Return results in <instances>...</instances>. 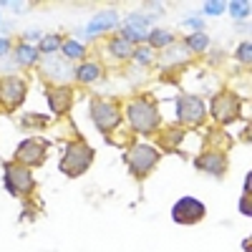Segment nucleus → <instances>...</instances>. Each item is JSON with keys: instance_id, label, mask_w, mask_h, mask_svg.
Masks as SVG:
<instances>
[{"instance_id": "obj_26", "label": "nucleus", "mask_w": 252, "mask_h": 252, "mask_svg": "<svg viewBox=\"0 0 252 252\" xmlns=\"http://www.w3.org/2000/svg\"><path fill=\"white\" fill-rule=\"evenodd\" d=\"M134 58L141 61V63H149L152 56H149V51H146V48H136V51H134Z\"/></svg>"}, {"instance_id": "obj_21", "label": "nucleus", "mask_w": 252, "mask_h": 252, "mask_svg": "<svg viewBox=\"0 0 252 252\" xmlns=\"http://www.w3.org/2000/svg\"><path fill=\"white\" fill-rule=\"evenodd\" d=\"M121 38L129 40V43H141V40H146V33H139L136 28H129V26H126V28L121 31Z\"/></svg>"}, {"instance_id": "obj_4", "label": "nucleus", "mask_w": 252, "mask_h": 252, "mask_svg": "<svg viewBox=\"0 0 252 252\" xmlns=\"http://www.w3.org/2000/svg\"><path fill=\"white\" fill-rule=\"evenodd\" d=\"M91 119L94 124L98 126V129L103 134L114 131L116 126L121 124V111L114 101H106V98H94L91 101Z\"/></svg>"}, {"instance_id": "obj_28", "label": "nucleus", "mask_w": 252, "mask_h": 252, "mask_svg": "<svg viewBox=\"0 0 252 252\" xmlns=\"http://www.w3.org/2000/svg\"><path fill=\"white\" fill-rule=\"evenodd\" d=\"M187 26H192V28H202V20L192 18V20H187Z\"/></svg>"}, {"instance_id": "obj_10", "label": "nucleus", "mask_w": 252, "mask_h": 252, "mask_svg": "<svg viewBox=\"0 0 252 252\" xmlns=\"http://www.w3.org/2000/svg\"><path fill=\"white\" fill-rule=\"evenodd\" d=\"M212 116L220 124H229L240 116V98L235 94H220L212 101Z\"/></svg>"}, {"instance_id": "obj_2", "label": "nucleus", "mask_w": 252, "mask_h": 252, "mask_svg": "<svg viewBox=\"0 0 252 252\" xmlns=\"http://www.w3.org/2000/svg\"><path fill=\"white\" fill-rule=\"evenodd\" d=\"M94 161V149L83 141L66 144V154L61 159V172L66 177H81Z\"/></svg>"}, {"instance_id": "obj_18", "label": "nucleus", "mask_w": 252, "mask_h": 252, "mask_svg": "<svg viewBox=\"0 0 252 252\" xmlns=\"http://www.w3.org/2000/svg\"><path fill=\"white\" fill-rule=\"evenodd\" d=\"M149 43L154 46V48H164V46H172V40H174V35L169 33V31H152L149 35Z\"/></svg>"}, {"instance_id": "obj_12", "label": "nucleus", "mask_w": 252, "mask_h": 252, "mask_svg": "<svg viewBox=\"0 0 252 252\" xmlns=\"http://www.w3.org/2000/svg\"><path fill=\"white\" fill-rule=\"evenodd\" d=\"M197 166H199V169H204V172H209V174H215V177H222L224 174V166H227V159L220 152H207V154H202L197 159Z\"/></svg>"}, {"instance_id": "obj_27", "label": "nucleus", "mask_w": 252, "mask_h": 252, "mask_svg": "<svg viewBox=\"0 0 252 252\" xmlns=\"http://www.w3.org/2000/svg\"><path fill=\"white\" fill-rule=\"evenodd\" d=\"M8 46H10L8 40H5V38H0V56H5V53H8Z\"/></svg>"}, {"instance_id": "obj_6", "label": "nucleus", "mask_w": 252, "mask_h": 252, "mask_svg": "<svg viewBox=\"0 0 252 252\" xmlns=\"http://www.w3.org/2000/svg\"><path fill=\"white\" fill-rule=\"evenodd\" d=\"M204 215H207V207L194 197H182L172 207V220L177 224H194V222L204 220Z\"/></svg>"}, {"instance_id": "obj_20", "label": "nucleus", "mask_w": 252, "mask_h": 252, "mask_svg": "<svg viewBox=\"0 0 252 252\" xmlns=\"http://www.w3.org/2000/svg\"><path fill=\"white\" fill-rule=\"evenodd\" d=\"M63 53L68 58H81L86 53V48H83V43H78V40H66V43H63Z\"/></svg>"}, {"instance_id": "obj_14", "label": "nucleus", "mask_w": 252, "mask_h": 252, "mask_svg": "<svg viewBox=\"0 0 252 252\" xmlns=\"http://www.w3.org/2000/svg\"><path fill=\"white\" fill-rule=\"evenodd\" d=\"M15 58H18L20 66H33V63L38 61V48H33L28 43H20L18 51H15Z\"/></svg>"}, {"instance_id": "obj_15", "label": "nucleus", "mask_w": 252, "mask_h": 252, "mask_svg": "<svg viewBox=\"0 0 252 252\" xmlns=\"http://www.w3.org/2000/svg\"><path fill=\"white\" fill-rule=\"evenodd\" d=\"M61 51V35L58 33H51V35H43L40 38V43H38V53H56Z\"/></svg>"}, {"instance_id": "obj_7", "label": "nucleus", "mask_w": 252, "mask_h": 252, "mask_svg": "<svg viewBox=\"0 0 252 252\" xmlns=\"http://www.w3.org/2000/svg\"><path fill=\"white\" fill-rule=\"evenodd\" d=\"M46 149H48V141H43V139H26V141L18 144L15 159H18V164H26V166H40L46 161Z\"/></svg>"}, {"instance_id": "obj_13", "label": "nucleus", "mask_w": 252, "mask_h": 252, "mask_svg": "<svg viewBox=\"0 0 252 252\" xmlns=\"http://www.w3.org/2000/svg\"><path fill=\"white\" fill-rule=\"evenodd\" d=\"M119 23V15L114 13V10H103V13H98L91 23H89V35H96V33H101V31H109V28H114Z\"/></svg>"}, {"instance_id": "obj_8", "label": "nucleus", "mask_w": 252, "mask_h": 252, "mask_svg": "<svg viewBox=\"0 0 252 252\" xmlns=\"http://www.w3.org/2000/svg\"><path fill=\"white\" fill-rule=\"evenodd\" d=\"M23 98H26V83L18 76L0 78V103H3V106H8L13 111L23 103Z\"/></svg>"}, {"instance_id": "obj_9", "label": "nucleus", "mask_w": 252, "mask_h": 252, "mask_svg": "<svg viewBox=\"0 0 252 252\" xmlns=\"http://www.w3.org/2000/svg\"><path fill=\"white\" fill-rule=\"evenodd\" d=\"M177 116H179V121H184V124H199V121L207 116V106H204L202 98L184 94V96L177 98Z\"/></svg>"}, {"instance_id": "obj_16", "label": "nucleus", "mask_w": 252, "mask_h": 252, "mask_svg": "<svg viewBox=\"0 0 252 252\" xmlns=\"http://www.w3.org/2000/svg\"><path fill=\"white\" fill-rule=\"evenodd\" d=\"M101 76V68L96 66V63H83L81 68H76V78L81 83H89V81H96Z\"/></svg>"}, {"instance_id": "obj_3", "label": "nucleus", "mask_w": 252, "mask_h": 252, "mask_svg": "<svg viewBox=\"0 0 252 252\" xmlns=\"http://www.w3.org/2000/svg\"><path fill=\"white\" fill-rule=\"evenodd\" d=\"M3 169H5V189L13 197H28V194H33L35 179H33V174L26 169V166L8 161Z\"/></svg>"}, {"instance_id": "obj_25", "label": "nucleus", "mask_w": 252, "mask_h": 252, "mask_svg": "<svg viewBox=\"0 0 252 252\" xmlns=\"http://www.w3.org/2000/svg\"><path fill=\"white\" fill-rule=\"evenodd\" d=\"M240 212H242L245 217H250V215H252V209H250V194H245V197L240 199Z\"/></svg>"}, {"instance_id": "obj_23", "label": "nucleus", "mask_w": 252, "mask_h": 252, "mask_svg": "<svg viewBox=\"0 0 252 252\" xmlns=\"http://www.w3.org/2000/svg\"><path fill=\"white\" fill-rule=\"evenodd\" d=\"M224 8H227V5H224V3H220V0H212V3H204V10H207L209 15H220Z\"/></svg>"}, {"instance_id": "obj_19", "label": "nucleus", "mask_w": 252, "mask_h": 252, "mask_svg": "<svg viewBox=\"0 0 252 252\" xmlns=\"http://www.w3.org/2000/svg\"><path fill=\"white\" fill-rule=\"evenodd\" d=\"M207 43H209V38H207L202 31H197V33H192V35L187 38V48H189V51H204Z\"/></svg>"}, {"instance_id": "obj_17", "label": "nucleus", "mask_w": 252, "mask_h": 252, "mask_svg": "<svg viewBox=\"0 0 252 252\" xmlns=\"http://www.w3.org/2000/svg\"><path fill=\"white\" fill-rule=\"evenodd\" d=\"M109 48H111V53L119 56V58H129V56H134L131 43H129V40H124V38H114L111 43H109Z\"/></svg>"}, {"instance_id": "obj_5", "label": "nucleus", "mask_w": 252, "mask_h": 252, "mask_svg": "<svg viewBox=\"0 0 252 252\" xmlns=\"http://www.w3.org/2000/svg\"><path fill=\"white\" fill-rule=\"evenodd\" d=\"M159 152L154 149V146L149 144H139L134 146V149L126 154V164H129V169L134 172V177H146L159 161Z\"/></svg>"}, {"instance_id": "obj_24", "label": "nucleus", "mask_w": 252, "mask_h": 252, "mask_svg": "<svg viewBox=\"0 0 252 252\" xmlns=\"http://www.w3.org/2000/svg\"><path fill=\"white\" fill-rule=\"evenodd\" d=\"M237 58H240V61H245V63H250V43H247V40L237 48Z\"/></svg>"}, {"instance_id": "obj_22", "label": "nucleus", "mask_w": 252, "mask_h": 252, "mask_svg": "<svg viewBox=\"0 0 252 252\" xmlns=\"http://www.w3.org/2000/svg\"><path fill=\"white\" fill-rule=\"evenodd\" d=\"M229 8H232L235 18H245L250 13V3H229Z\"/></svg>"}, {"instance_id": "obj_1", "label": "nucleus", "mask_w": 252, "mask_h": 252, "mask_svg": "<svg viewBox=\"0 0 252 252\" xmlns=\"http://www.w3.org/2000/svg\"><path fill=\"white\" fill-rule=\"evenodd\" d=\"M126 116H129L131 129L139 131V134H154L161 124L157 106L146 98H134L129 106H126Z\"/></svg>"}, {"instance_id": "obj_11", "label": "nucleus", "mask_w": 252, "mask_h": 252, "mask_svg": "<svg viewBox=\"0 0 252 252\" xmlns=\"http://www.w3.org/2000/svg\"><path fill=\"white\" fill-rule=\"evenodd\" d=\"M71 101H73V94H71L68 86H53V89H48V103H51V111L56 116L66 114L71 109Z\"/></svg>"}]
</instances>
